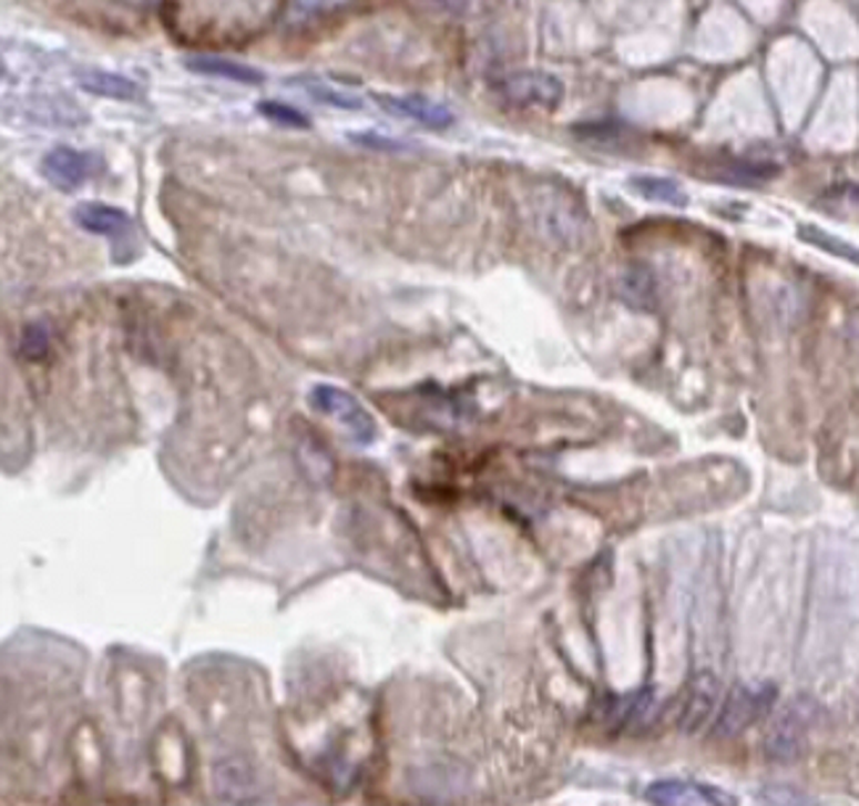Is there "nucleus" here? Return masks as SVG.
I'll use <instances>...</instances> for the list:
<instances>
[{"instance_id": "dca6fc26", "label": "nucleus", "mask_w": 859, "mask_h": 806, "mask_svg": "<svg viewBox=\"0 0 859 806\" xmlns=\"http://www.w3.org/2000/svg\"><path fill=\"white\" fill-rule=\"evenodd\" d=\"M799 238L809 241V244L820 246V249H825L828 254H836V257H841V259H851V262L857 259V254H855V249H851V246H847L843 241H838L834 236H828V233L817 231V227H812V225H804L799 231Z\"/></svg>"}, {"instance_id": "20e7f679", "label": "nucleus", "mask_w": 859, "mask_h": 806, "mask_svg": "<svg viewBox=\"0 0 859 806\" xmlns=\"http://www.w3.org/2000/svg\"><path fill=\"white\" fill-rule=\"evenodd\" d=\"M500 93L508 103L521 109H559L563 101V82L555 74L538 72V69H529V72H513L508 78L500 80Z\"/></svg>"}, {"instance_id": "f3484780", "label": "nucleus", "mask_w": 859, "mask_h": 806, "mask_svg": "<svg viewBox=\"0 0 859 806\" xmlns=\"http://www.w3.org/2000/svg\"><path fill=\"white\" fill-rule=\"evenodd\" d=\"M307 93L323 103H331V106H336V109H347V112H357V109H362L360 99L334 91L331 85H323V82H309Z\"/></svg>"}, {"instance_id": "2eb2a0df", "label": "nucleus", "mask_w": 859, "mask_h": 806, "mask_svg": "<svg viewBox=\"0 0 859 806\" xmlns=\"http://www.w3.org/2000/svg\"><path fill=\"white\" fill-rule=\"evenodd\" d=\"M257 112L265 116V120L275 122V125L280 127H292V130H309V120L305 114L299 112V109L288 106V103H280V101H259Z\"/></svg>"}, {"instance_id": "6e6552de", "label": "nucleus", "mask_w": 859, "mask_h": 806, "mask_svg": "<svg viewBox=\"0 0 859 806\" xmlns=\"http://www.w3.org/2000/svg\"><path fill=\"white\" fill-rule=\"evenodd\" d=\"M376 101L381 103L384 109L397 116H408V120L421 122V125L431 127V130H447L456 122L450 109L444 103H437L426 95H376Z\"/></svg>"}, {"instance_id": "423d86ee", "label": "nucleus", "mask_w": 859, "mask_h": 806, "mask_svg": "<svg viewBox=\"0 0 859 806\" xmlns=\"http://www.w3.org/2000/svg\"><path fill=\"white\" fill-rule=\"evenodd\" d=\"M40 172L48 183L69 194V191H78L80 185L88 183V177L95 172V160L88 151L57 146L40 160Z\"/></svg>"}, {"instance_id": "0eeeda50", "label": "nucleus", "mask_w": 859, "mask_h": 806, "mask_svg": "<svg viewBox=\"0 0 859 806\" xmlns=\"http://www.w3.org/2000/svg\"><path fill=\"white\" fill-rule=\"evenodd\" d=\"M656 706H658V693L656 687H641L637 693L624 695V698H616L611 704V730L614 733H627V735H637L643 733L645 727L653 725L656 720Z\"/></svg>"}, {"instance_id": "4468645a", "label": "nucleus", "mask_w": 859, "mask_h": 806, "mask_svg": "<svg viewBox=\"0 0 859 806\" xmlns=\"http://www.w3.org/2000/svg\"><path fill=\"white\" fill-rule=\"evenodd\" d=\"M632 188H635L637 196L648 198V202L656 204H669V206H687V194L683 191V185L669 181V177H651V175H637L630 181Z\"/></svg>"}, {"instance_id": "f257e3e1", "label": "nucleus", "mask_w": 859, "mask_h": 806, "mask_svg": "<svg viewBox=\"0 0 859 806\" xmlns=\"http://www.w3.org/2000/svg\"><path fill=\"white\" fill-rule=\"evenodd\" d=\"M820 720V706L809 695H796L790 698L778 720L769 727L765 741V756L775 764H790L807 751V743L812 738V730Z\"/></svg>"}, {"instance_id": "7ed1b4c3", "label": "nucleus", "mask_w": 859, "mask_h": 806, "mask_svg": "<svg viewBox=\"0 0 859 806\" xmlns=\"http://www.w3.org/2000/svg\"><path fill=\"white\" fill-rule=\"evenodd\" d=\"M309 402H313V408L323 412V416L339 420L357 445L376 442L378 437L376 418L370 416V412L360 405V399L349 395V391L331 387V384H320V387L309 391Z\"/></svg>"}, {"instance_id": "f8f14e48", "label": "nucleus", "mask_w": 859, "mask_h": 806, "mask_svg": "<svg viewBox=\"0 0 859 806\" xmlns=\"http://www.w3.org/2000/svg\"><path fill=\"white\" fill-rule=\"evenodd\" d=\"M78 85L85 93L101 95V99H112V101L141 99V88H137L133 80L122 78V74H114V72H101V69H85V72H78Z\"/></svg>"}, {"instance_id": "1a4fd4ad", "label": "nucleus", "mask_w": 859, "mask_h": 806, "mask_svg": "<svg viewBox=\"0 0 859 806\" xmlns=\"http://www.w3.org/2000/svg\"><path fill=\"white\" fill-rule=\"evenodd\" d=\"M717 698H719L717 677H714L712 672H698L685 695V708H683L685 733H698V730L712 720L714 708H717Z\"/></svg>"}, {"instance_id": "ddd939ff", "label": "nucleus", "mask_w": 859, "mask_h": 806, "mask_svg": "<svg viewBox=\"0 0 859 806\" xmlns=\"http://www.w3.org/2000/svg\"><path fill=\"white\" fill-rule=\"evenodd\" d=\"M618 294H622V299L627 302L630 307L653 309V305H656V280H653V273L648 267L632 265L630 271H624L622 278H618Z\"/></svg>"}, {"instance_id": "9b49d317", "label": "nucleus", "mask_w": 859, "mask_h": 806, "mask_svg": "<svg viewBox=\"0 0 859 806\" xmlns=\"http://www.w3.org/2000/svg\"><path fill=\"white\" fill-rule=\"evenodd\" d=\"M185 69L196 74H206V78H219V80H231L238 82V85H259L265 80V74L259 69H254L249 64H238L233 59H223V57H188L185 59Z\"/></svg>"}, {"instance_id": "39448f33", "label": "nucleus", "mask_w": 859, "mask_h": 806, "mask_svg": "<svg viewBox=\"0 0 859 806\" xmlns=\"http://www.w3.org/2000/svg\"><path fill=\"white\" fill-rule=\"evenodd\" d=\"M645 798L651 804L662 806H733L738 804V798L727 790L714 788L706 783H693V781H656L645 788Z\"/></svg>"}, {"instance_id": "f03ea898", "label": "nucleus", "mask_w": 859, "mask_h": 806, "mask_svg": "<svg viewBox=\"0 0 859 806\" xmlns=\"http://www.w3.org/2000/svg\"><path fill=\"white\" fill-rule=\"evenodd\" d=\"M775 701H778V687L767 685V682L765 685H735L719 708L712 738H738L773 712Z\"/></svg>"}, {"instance_id": "9d476101", "label": "nucleus", "mask_w": 859, "mask_h": 806, "mask_svg": "<svg viewBox=\"0 0 859 806\" xmlns=\"http://www.w3.org/2000/svg\"><path fill=\"white\" fill-rule=\"evenodd\" d=\"M74 220H78L82 231L95 233V236H109V238L125 236V233H130V225H133L130 223L127 212L99 202L80 204L78 210H74Z\"/></svg>"}]
</instances>
